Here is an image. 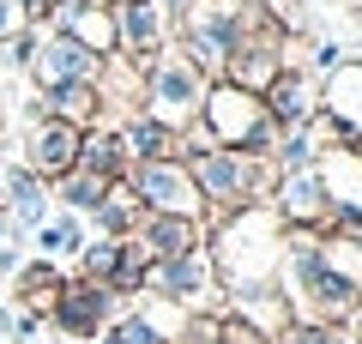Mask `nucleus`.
<instances>
[{
  "label": "nucleus",
  "mask_w": 362,
  "mask_h": 344,
  "mask_svg": "<svg viewBox=\"0 0 362 344\" xmlns=\"http://www.w3.org/2000/svg\"><path fill=\"white\" fill-rule=\"evenodd\" d=\"M206 254L218 272V290H247V284H272L278 260H284V224L272 205H242V212L218 217L206 229Z\"/></svg>",
  "instance_id": "obj_1"
},
{
  "label": "nucleus",
  "mask_w": 362,
  "mask_h": 344,
  "mask_svg": "<svg viewBox=\"0 0 362 344\" xmlns=\"http://www.w3.org/2000/svg\"><path fill=\"white\" fill-rule=\"evenodd\" d=\"M181 164H187V176H194L199 200H206V229L218 224V217L242 212V205H266L272 181H278L272 157L230 151V145H206V151H187Z\"/></svg>",
  "instance_id": "obj_2"
},
{
  "label": "nucleus",
  "mask_w": 362,
  "mask_h": 344,
  "mask_svg": "<svg viewBox=\"0 0 362 344\" xmlns=\"http://www.w3.org/2000/svg\"><path fill=\"white\" fill-rule=\"evenodd\" d=\"M194 127L206 133V145H230V151H254V157H272V145H278V121L266 115V103L254 91L223 85V79L206 85V103H199Z\"/></svg>",
  "instance_id": "obj_3"
},
{
  "label": "nucleus",
  "mask_w": 362,
  "mask_h": 344,
  "mask_svg": "<svg viewBox=\"0 0 362 344\" xmlns=\"http://www.w3.org/2000/svg\"><path fill=\"white\" fill-rule=\"evenodd\" d=\"M206 85H211V79L199 73L194 61H181L175 49H163V55H151V61H145L139 115H145V121H157V127H169V133H187V127L199 121Z\"/></svg>",
  "instance_id": "obj_4"
},
{
  "label": "nucleus",
  "mask_w": 362,
  "mask_h": 344,
  "mask_svg": "<svg viewBox=\"0 0 362 344\" xmlns=\"http://www.w3.org/2000/svg\"><path fill=\"white\" fill-rule=\"evenodd\" d=\"M127 181H133V193H139L145 217H194V224H206V200H199V188H194V176H187L181 157L133 164Z\"/></svg>",
  "instance_id": "obj_5"
},
{
  "label": "nucleus",
  "mask_w": 362,
  "mask_h": 344,
  "mask_svg": "<svg viewBox=\"0 0 362 344\" xmlns=\"http://www.w3.org/2000/svg\"><path fill=\"white\" fill-rule=\"evenodd\" d=\"M314 181L326 200V229L362 236V151L356 145H326L314 157Z\"/></svg>",
  "instance_id": "obj_6"
},
{
  "label": "nucleus",
  "mask_w": 362,
  "mask_h": 344,
  "mask_svg": "<svg viewBox=\"0 0 362 344\" xmlns=\"http://www.w3.org/2000/svg\"><path fill=\"white\" fill-rule=\"evenodd\" d=\"M145 296H163L175 308H211L218 314V272H211V254L194 248V254H175V260H157L145 266Z\"/></svg>",
  "instance_id": "obj_7"
},
{
  "label": "nucleus",
  "mask_w": 362,
  "mask_h": 344,
  "mask_svg": "<svg viewBox=\"0 0 362 344\" xmlns=\"http://www.w3.org/2000/svg\"><path fill=\"white\" fill-rule=\"evenodd\" d=\"M115 314H127V302H115L109 284H90V278H61L54 308H49L54 332H66V338H78V344H90Z\"/></svg>",
  "instance_id": "obj_8"
},
{
  "label": "nucleus",
  "mask_w": 362,
  "mask_h": 344,
  "mask_svg": "<svg viewBox=\"0 0 362 344\" xmlns=\"http://www.w3.org/2000/svg\"><path fill=\"white\" fill-rule=\"evenodd\" d=\"M25 73H30V85H37V91H54V85H97L103 61H97L90 49H78L73 37H54V30L37 18V49H30Z\"/></svg>",
  "instance_id": "obj_9"
},
{
  "label": "nucleus",
  "mask_w": 362,
  "mask_h": 344,
  "mask_svg": "<svg viewBox=\"0 0 362 344\" xmlns=\"http://www.w3.org/2000/svg\"><path fill=\"white\" fill-rule=\"evenodd\" d=\"M290 67V55H284V30L278 25H259V30H247L242 42H230V55H223V85H235V91H266L272 79Z\"/></svg>",
  "instance_id": "obj_10"
},
{
  "label": "nucleus",
  "mask_w": 362,
  "mask_h": 344,
  "mask_svg": "<svg viewBox=\"0 0 362 344\" xmlns=\"http://www.w3.org/2000/svg\"><path fill=\"white\" fill-rule=\"evenodd\" d=\"M18 169H30V176H42V181H61L66 169H78V127L37 115L25 127V145H18Z\"/></svg>",
  "instance_id": "obj_11"
},
{
  "label": "nucleus",
  "mask_w": 362,
  "mask_h": 344,
  "mask_svg": "<svg viewBox=\"0 0 362 344\" xmlns=\"http://www.w3.org/2000/svg\"><path fill=\"white\" fill-rule=\"evenodd\" d=\"M259 103H266V115L278 121V127H308L314 115H320V79H314L302 61H290L284 73L259 91Z\"/></svg>",
  "instance_id": "obj_12"
},
{
  "label": "nucleus",
  "mask_w": 362,
  "mask_h": 344,
  "mask_svg": "<svg viewBox=\"0 0 362 344\" xmlns=\"http://www.w3.org/2000/svg\"><path fill=\"white\" fill-rule=\"evenodd\" d=\"M320 115L338 127V139L356 145L362 139V61H338L332 73L320 79Z\"/></svg>",
  "instance_id": "obj_13"
},
{
  "label": "nucleus",
  "mask_w": 362,
  "mask_h": 344,
  "mask_svg": "<svg viewBox=\"0 0 362 344\" xmlns=\"http://www.w3.org/2000/svg\"><path fill=\"white\" fill-rule=\"evenodd\" d=\"M266 205L278 212V224H284V229H326V200H320L314 169H284V176L272 181Z\"/></svg>",
  "instance_id": "obj_14"
},
{
  "label": "nucleus",
  "mask_w": 362,
  "mask_h": 344,
  "mask_svg": "<svg viewBox=\"0 0 362 344\" xmlns=\"http://www.w3.org/2000/svg\"><path fill=\"white\" fill-rule=\"evenodd\" d=\"M127 242L157 266V260H175V254L206 248V224H194V217H139V229H133Z\"/></svg>",
  "instance_id": "obj_15"
},
{
  "label": "nucleus",
  "mask_w": 362,
  "mask_h": 344,
  "mask_svg": "<svg viewBox=\"0 0 362 344\" xmlns=\"http://www.w3.org/2000/svg\"><path fill=\"white\" fill-rule=\"evenodd\" d=\"M78 169H85V176H103V181H115V176L133 169L127 145H121V133L109 127V121H90V127L78 133Z\"/></svg>",
  "instance_id": "obj_16"
},
{
  "label": "nucleus",
  "mask_w": 362,
  "mask_h": 344,
  "mask_svg": "<svg viewBox=\"0 0 362 344\" xmlns=\"http://www.w3.org/2000/svg\"><path fill=\"white\" fill-rule=\"evenodd\" d=\"M37 115L66 121V127L85 133L90 121L103 115V97H97V85H54V91H37Z\"/></svg>",
  "instance_id": "obj_17"
},
{
  "label": "nucleus",
  "mask_w": 362,
  "mask_h": 344,
  "mask_svg": "<svg viewBox=\"0 0 362 344\" xmlns=\"http://www.w3.org/2000/svg\"><path fill=\"white\" fill-rule=\"evenodd\" d=\"M49 181L42 176H30V169H13L6 176V188H0V205H6V217H13L18 229H37L42 217H49Z\"/></svg>",
  "instance_id": "obj_18"
},
{
  "label": "nucleus",
  "mask_w": 362,
  "mask_h": 344,
  "mask_svg": "<svg viewBox=\"0 0 362 344\" xmlns=\"http://www.w3.org/2000/svg\"><path fill=\"white\" fill-rule=\"evenodd\" d=\"M97 236H121V242H127L133 229H139V217H145V205H139V193H133V181L127 176H115L103 188V200H97Z\"/></svg>",
  "instance_id": "obj_19"
},
{
  "label": "nucleus",
  "mask_w": 362,
  "mask_h": 344,
  "mask_svg": "<svg viewBox=\"0 0 362 344\" xmlns=\"http://www.w3.org/2000/svg\"><path fill=\"white\" fill-rule=\"evenodd\" d=\"M13 296L25 302V314H37V320H49V308H54V290H61V278L66 272L54 266V260H30V266H18L13 272Z\"/></svg>",
  "instance_id": "obj_20"
},
{
  "label": "nucleus",
  "mask_w": 362,
  "mask_h": 344,
  "mask_svg": "<svg viewBox=\"0 0 362 344\" xmlns=\"http://www.w3.org/2000/svg\"><path fill=\"white\" fill-rule=\"evenodd\" d=\"M30 242L42 248V260H73L90 236H85V217L78 212H49L37 229H30Z\"/></svg>",
  "instance_id": "obj_21"
},
{
  "label": "nucleus",
  "mask_w": 362,
  "mask_h": 344,
  "mask_svg": "<svg viewBox=\"0 0 362 344\" xmlns=\"http://www.w3.org/2000/svg\"><path fill=\"white\" fill-rule=\"evenodd\" d=\"M103 188H109V181H103V176H85V169H66L61 181H49V193L61 200V212H78V217H90V212H97Z\"/></svg>",
  "instance_id": "obj_22"
},
{
  "label": "nucleus",
  "mask_w": 362,
  "mask_h": 344,
  "mask_svg": "<svg viewBox=\"0 0 362 344\" xmlns=\"http://www.w3.org/2000/svg\"><path fill=\"white\" fill-rule=\"evenodd\" d=\"M115 260H121V236H97V242H85V248L73 254V266H78V278H90V284H109Z\"/></svg>",
  "instance_id": "obj_23"
},
{
  "label": "nucleus",
  "mask_w": 362,
  "mask_h": 344,
  "mask_svg": "<svg viewBox=\"0 0 362 344\" xmlns=\"http://www.w3.org/2000/svg\"><path fill=\"white\" fill-rule=\"evenodd\" d=\"M284 344H356L350 326H332V320H290Z\"/></svg>",
  "instance_id": "obj_24"
},
{
  "label": "nucleus",
  "mask_w": 362,
  "mask_h": 344,
  "mask_svg": "<svg viewBox=\"0 0 362 344\" xmlns=\"http://www.w3.org/2000/svg\"><path fill=\"white\" fill-rule=\"evenodd\" d=\"M42 6L49 0H0V42H13L18 30H30L42 18Z\"/></svg>",
  "instance_id": "obj_25"
},
{
  "label": "nucleus",
  "mask_w": 362,
  "mask_h": 344,
  "mask_svg": "<svg viewBox=\"0 0 362 344\" xmlns=\"http://www.w3.org/2000/svg\"><path fill=\"white\" fill-rule=\"evenodd\" d=\"M218 332H223V314H211V308H194V314L175 326V338H169V344H218Z\"/></svg>",
  "instance_id": "obj_26"
},
{
  "label": "nucleus",
  "mask_w": 362,
  "mask_h": 344,
  "mask_svg": "<svg viewBox=\"0 0 362 344\" xmlns=\"http://www.w3.org/2000/svg\"><path fill=\"white\" fill-rule=\"evenodd\" d=\"M218 344H278V338H266V332H254V326H242V320H223V332H218Z\"/></svg>",
  "instance_id": "obj_27"
},
{
  "label": "nucleus",
  "mask_w": 362,
  "mask_h": 344,
  "mask_svg": "<svg viewBox=\"0 0 362 344\" xmlns=\"http://www.w3.org/2000/svg\"><path fill=\"white\" fill-rule=\"evenodd\" d=\"M18 266H25V248H18L13 236H6V242H0V278H13Z\"/></svg>",
  "instance_id": "obj_28"
},
{
  "label": "nucleus",
  "mask_w": 362,
  "mask_h": 344,
  "mask_svg": "<svg viewBox=\"0 0 362 344\" xmlns=\"http://www.w3.org/2000/svg\"><path fill=\"white\" fill-rule=\"evenodd\" d=\"M338 61H344V55H338V49H332V42H320V49H314V67H320V73H332V67H338Z\"/></svg>",
  "instance_id": "obj_29"
},
{
  "label": "nucleus",
  "mask_w": 362,
  "mask_h": 344,
  "mask_svg": "<svg viewBox=\"0 0 362 344\" xmlns=\"http://www.w3.org/2000/svg\"><path fill=\"white\" fill-rule=\"evenodd\" d=\"M6 229H13V217H6V205H0V242H6Z\"/></svg>",
  "instance_id": "obj_30"
},
{
  "label": "nucleus",
  "mask_w": 362,
  "mask_h": 344,
  "mask_svg": "<svg viewBox=\"0 0 362 344\" xmlns=\"http://www.w3.org/2000/svg\"><path fill=\"white\" fill-rule=\"evenodd\" d=\"M6 326H13V308H6V302H0V332H6Z\"/></svg>",
  "instance_id": "obj_31"
},
{
  "label": "nucleus",
  "mask_w": 362,
  "mask_h": 344,
  "mask_svg": "<svg viewBox=\"0 0 362 344\" xmlns=\"http://www.w3.org/2000/svg\"><path fill=\"white\" fill-rule=\"evenodd\" d=\"M157 6H163V13H181V0H157Z\"/></svg>",
  "instance_id": "obj_32"
},
{
  "label": "nucleus",
  "mask_w": 362,
  "mask_h": 344,
  "mask_svg": "<svg viewBox=\"0 0 362 344\" xmlns=\"http://www.w3.org/2000/svg\"><path fill=\"white\" fill-rule=\"evenodd\" d=\"M350 332H356V344H362V320H350Z\"/></svg>",
  "instance_id": "obj_33"
},
{
  "label": "nucleus",
  "mask_w": 362,
  "mask_h": 344,
  "mask_svg": "<svg viewBox=\"0 0 362 344\" xmlns=\"http://www.w3.org/2000/svg\"><path fill=\"white\" fill-rule=\"evenodd\" d=\"M109 6H139V0H109Z\"/></svg>",
  "instance_id": "obj_34"
},
{
  "label": "nucleus",
  "mask_w": 362,
  "mask_h": 344,
  "mask_svg": "<svg viewBox=\"0 0 362 344\" xmlns=\"http://www.w3.org/2000/svg\"><path fill=\"white\" fill-rule=\"evenodd\" d=\"M344 6H350V13H362V0H344Z\"/></svg>",
  "instance_id": "obj_35"
},
{
  "label": "nucleus",
  "mask_w": 362,
  "mask_h": 344,
  "mask_svg": "<svg viewBox=\"0 0 362 344\" xmlns=\"http://www.w3.org/2000/svg\"><path fill=\"white\" fill-rule=\"evenodd\" d=\"M356 320H362V308H356Z\"/></svg>",
  "instance_id": "obj_36"
}]
</instances>
